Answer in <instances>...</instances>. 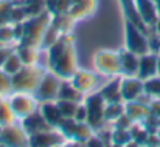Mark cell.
<instances>
[{"label":"cell","mask_w":160,"mask_h":147,"mask_svg":"<svg viewBox=\"0 0 160 147\" xmlns=\"http://www.w3.org/2000/svg\"><path fill=\"white\" fill-rule=\"evenodd\" d=\"M47 68L61 79H70L78 70L76 59V39L73 33L62 34L47 50Z\"/></svg>","instance_id":"1"},{"label":"cell","mask_w":160,"mask_h":147,"mask_svg":"<svg viewBox=\"0 0 160 147\" xmlns=\"http://www.w3.org/2000/svg\"><path fill=\"white\" fill-rule=\"evenodd\" d=\"M52 22V14L48 11H44L39 16L28 17L23 22V37L17 45H28V47H39L44 37L45 30L48 28Z\"/></svg>","instance_id":"2"},{"label":"cell","mask_w":160,"mask_h":147,"mask_svg":"<svg viewBox=\"0 0 160 147\" xmlns=\"http://www.w3.org/2000/svg\"><path fill=\"white\" fill-rule=\"evenodd\" d=\"M45 68H42L39 64L36 65H23L16 74L11 76L12 92H25V93H34L42 76L45 74Z\"/></svg>","instance_id":"3"},{"label":"cell","mask_w":160,"mask_h":147,"mask_svg":"<svg viewBox=\"0 0 160 147\" xmlns=\"http://www.w3.org/2000/svg\"><path fill=\"white\" fill-rule=\"evenodd\" d=\"M82 104L86 105L87 110V124L97 132L101 127H104L107 122L104 119V108H106V101L101 96L100 92H92L84 96Z\"/></svg>","instance_id":"4"},{"label":"cell","mask_w":160,"mask_h":147,"mask_svg":"<svg viewBox=\"0 0 160 147\" xmlns=\"http://www.w3.org/2000/svg\"><path fill=\"white\" fill-rule=\"evenodd\" d=\"M93 68L97 70L98 74L112 78V76H120L121 74V67H120V54L118 51L113 50H100L93 56Z\"/></svg>","instance_id":"5"},{"label":"cell","mask_w":160,"mask_h":147,"mask_svg":"<svg viewBox=\"0 0 160 147\" xmlns=\"http://www.w3.org/2000/svg\"><path fill=\"white\" fill-rule=\"evenodd\" d=\"M8 102L11 110L14 111L17 121L27 118L28 115L34 113L36 110H39V101L33 93H25V92H12L8 96Z\"/></svg>","instance_id":"6"},{"label":"cell","mask_w":160,"mask_h":147,"mask_svg":"<svg viewBox=\"0 0 160 147\" xmlns=\"http://www.w3.org/2000/svg\"><path fill=\"white\" fill-rule=\"evenodd\" d=\"M124 48H128L138 56L149 53L148 34L128 20H124Z\"/></svg>","instance_id":"7"},{"label":"cell","mask_w":160,"mask_h":147,"mask_svg":"<svg viewBox=\"0 0 160 147\" xmlns=\"http://www.w3.org/2000/svg\"><path fill=\"white\" fill-rule=\"evenodd\" d=\"M61 78L56 76L53 71H50L47 68L45 74L42 76L36 92L33 93L36 99L39 102H44V101H56L58 99V92H59V85H61Z\"/></svg>","instance_id":"8"},{"label":"cell","mask_w":160,"mask_h":147,"mask_svg":"<svg viewBox=\"0 0 160 147\" xmlns=\"http://www.w3.org/2000/svg\"><path fill=\"white\" fill-rule=\"evenodd\" d=\"M0 146L3 147L28 146V135L25 133V130L22 129L19 121L2 127V130H0Z\"/></svg>","instance_id":"9"},{"label":"cell","mask_w":160,"mask_h":147,"mask_svg":"<svg viewBox=\"0 0 160 147\" xmlns=\"http://www.w3.org/2000/svg\"><path fill=\"white\" fill-rule=\"evenodd\" d=\"M28 146L30 147L67 146V140L58 129H50V130H45V132H41V133L28 136Z\"/></svg>","instance_id":"10"},{"label":"cell","mask_w":160,"mask_h":147,"mask_svg":"<svg viewBox=\"0 0 160 147\" xmlns=\"http://www.w3.org/2000/svg\"><path fill=\"white\" fill-rule=\"evenodd\" d=\"M68 81L84 95L95 92V88L98 87V74H95L93 71L84 70V68H78Z\"/></svg>","instance_id":"11"},{"label":"cell","mask_w":160,"mask_h":147,"mask_svg":"<svg viewBox=\"0 0 160 147\" xmlns=\"http://www.w3.org/2000/svg\"><path fill=\"white\" fill-rule=\"evenodd\" d=\"M120 92H121L123 102L135 101L145 93L143 92V81L138 76H121Z\"/></svg>","instance_id":"12"},{"label":"cell","mask_w":160,"mask_h":147,"mask_svg":"<svg viewBox=\"0 0 160 147\" xmlns=\"http://www.w3.org/2000/svg\"><path fill=\"white\" fill-rule=\"evenodd\" d=\"M19 122H20L22 129L25 130V133H27L28 136L36 135V133H41V132H45V130H50V129H54V127H52V126L45 121V118L42 116V113H41L39 110H36L34 113H31V115H28L27 118L20 119Z\"/></svg>","instance_id":"13"},{"label":"cell","mask_w":160,"mask_h":147,"mask_svg":"<svg viewBox=\"0 0 160 147\" xmlns=\"http://www.w3.org/2000/svg\"><path fill=\"white\" fill-rule=\"evenodd\" d=\"M98 6V0H72V6L68 9V16L75 20H84L95 14Z\"/></svg>","instance_id":"14"},{"label":"cell","mask_w":160,"mask_h":147,"mask_svg":"<svg viewBox=\"0 0 160 147\" xmlns=\"http://www.w3.org/2000/svg\"><path fill=\"white\" fill-rule=\"evenodd\" d=\"M120 67H121V76H137L138 73V60L140 56L129 51L128 48H120Z\"/></svg>","instance_id":"15"},{"label":"cell","mask_w":160,"mask_h":147,"mask_svg":"<svg viewBox=\"0 0 160 147\" xmlns=\"http://www.w3.org/2000/svg\"><path fill=\"white\" fill-rule=\"evenodd\" d=\"M135 6L140 17L146 23V26L154 28V25L159 20V9H157L156 0H135Z\"/></svg>","instance_id":"16"},{"label":"cell","mask_w":160,"mask_h":147,"mask_svg":"<svg viewBox=\"0 0 160 147\" xmlns=\"http://www.w3.org/2000/svg\"><path fill=\"white\" fill-rule=\"evenodd\" d=\"M157 59H159V54H157V53H152V51H149V53L140 56L137 76H138L142 81L149 79V78H152V76H157Z\"/></svg>","instance_id":"17"},{"label":"cell","mask_w":160,"mask_h":147,"mask_svg":"<svg viewBox=\"0 0 160 147\" xmlns=\"http://www.w3.org/2000/svg\"><path fill=\"white\" fill-rule=\"evenodd\" d=\"M120 84H121V74L120 76H112L98 90L106 102H123L121 92H120Z\"/></svg>","instance_id":"18"},{"label":"cell","mask_w":160,"mask_h":147,"mask_svg":"<svg viewBox=\"0 0 160 147\" xmlns=\"http://www.w3.org/2000/svg\"><path fill=\"white\" fill-rule=\"evenodd\" d=\"M39 111L42 113V116L45 118V121L52 126V127H58L62 121V113L56 104V101H44V102H39Z\"/></svg>","instance_id":"19"},{"label":"cell","mask_w":160,"mask_h":147,"mask_svg":"<svg viewBox=\"0 0 160 147\" xmlns=\"http://www.w3.org/2000/svg\"><path fill=\"white\" fill-rule=\"evenodd\" d=\"M124 113L134 121V122H142L148 115H149V105L143 104L142 101H129L124 102Z\"/></svg>","instance_id":"20"},{"label":"cell","mask_w":160,"mask_h":147,"mask_svg":"<svg viewBox=\"0 0 160 147\" xmlns=\"http://www.w3.org/2000/svg\"><path fill=\"white\" fill-rule=\"evenodd\" d=\"M84 93H81L68 79H62L58 92V99H67V101H75V102H82Z\"/></svg>","instance_id":"21"},{"label":"cell","mask_w":160,"mask_h":147,"mask_svg":"<svg viewBox=\"0 0 160 147\" xmlns=\"http://www.w3.org/2000/svg\"><path fill=\"white\" fill-rule=\"evenodd\" d=\"M42 50L39 47H28V45H16V53L19 54L23 65H36L39 62V54Z\"/></svg>","instance_id":"22"},{"label":"cell","mask_w":160,"mask_h":147,"mask_svg":"<svg viewBox=\"0 0 160 147\" xmlns=\"http://www.w3.org/2000/svg\"><path fill=\"white\" fill-rule=\"evenodd\" d=\"M95 133V130L87 124V122H78L76 124V129H75V133L72 136V140L68 143H73L72 146H86L87 140ZM67 143V144H68Z\"/></svg>","instance_id":"23"},{"label":"cell","mask_w":160,"mask_h":147,"mask_svg":"<svg viewBox=\"0 0 160 147\" xmlns=\"http://www.w3.org/2000/svg\"><path fill=\"white\" fill-rule=\"evenodd\" d=\"M129 132H131V136H132V141H131L129 146H145L146 144L149 132L145 129V126L142 122H134L131 126Z\"/></svg>","instance_id":"24"},{"label":"cell","mask_w":160,"mask_h":147,"mask_svg":"<svg viewBox=\"0 0 160 147\" xmlns=\"http://www.w3.org/2000/svg\"><path fill=\"white\" fill-rule=\"evenodd\" d=\"M52 23H53L62 34H67V33H72V31H73V26H75L76 22L68 16V12H65V14L52 16Z\"/></svg>","instance_id":"25"},{"label":"cell","mask_w":160,"mask_h":147,"mask_svg":"<svg viewBox=\"0 0 160 147\" xmlns=\"http://www.w3.org/2000/svg\"><path fill=\"white\" fill-rule=\"evenodd\" d=\"M123 113H124V102H106L104 119H106L107 124H112Z\"/></svg>","instance_id":"26"},{"label":"cell","mask_w":160,"mask_h":147,"mask_svg":"<svg viewBox=\"0 0 160 147\" xmlns=\"http://www.w3.org/2000/svg\"><path fill=\"white\" fill-rule=\"evenodd\" d=\"M45 2V9L52 14H65L68 12L70 6H72V0H44Z\"/></svg>","instance_id":"27"},{"label":"cell","mask_w":160,"mask_h":147,"mask_svg":"<svg viewBox=\"0 0 160 147\" xmlns=\"http://www.w3.org/2000/svg\"><path fill=\"white\" fill-rule=\"evenodd\" d=\"M132 141L131 132L126 129H112V135H110V146H129Z\"/></svg>","instance_id":"28"},{"label":"cell","mask_w":160,"mask_h":147,"mask_svg":"<svg viewBox=\"0 0 160 147\" xmlns=\"http://www.w3.org/2000/svg\"><path fill=\"white\" fill-rule=\"evenodd\" d=\"M61 36H62V33H61L53 23L50 22L48 28H47L45 33H44V37H42V42H41V50H42V51H47V50L50 48Z\"/></svg>","instance_id":"29"},{"label":"cell","mask_w":160,"mask_h":147,"mask_svg":"<svg viewBox=\"0 0 160 147\" xmlns=\"http://www.w3.org/2000/svg\"><path fill=\"white\" fill-rule=\"evenodd\" d=\"M16 121H17V118H16L14 111L11 110L8 99L3 98L2 102H0V127H5L8 124H12Z\"/></svg>","instance_id":"30"},{"label":"cell","mask_w":160,"mask_h":147,"mask_svg":"<svg viewBox=\"0 0 160 147\" xmlns=\"http://www.w3.org/2000/svg\"><path fill=\"white\" fill-rule=\"evenodd\" d=\"M22 67H23V64H22V60H20L19 54H17V53H16V50H14V51L8 56V59L5 60V64H3L2 70H3L5 73H8L9 76H12V74H16Z\"/></svg>","instance_id":"31"},{"label":"cell","mask_w":160,"mask_h":147,"mask_svg":"<svg viewBox=\"0 0 160 147\" xmlns=\"http://www.w3.org/2000/svg\"><path fill=\"white\" fill-rule=\"evenodd\" d=\"M143 92L151 99L160 98V76H152L143 81Z\"/></svg>","instance_id":"32"},{"label":"cell","mask_w":160,"mask_h":147,"mask_svg":"<svg viewBox=\"0 0 160 147\" xmlns=\"http://www.w3.org/2000/svg\"><path fill=\"white\" fill-rule=\"evenodd\" d=\"M56 104L62 113L64 118H73L76 113V108L81 102H75V101H67V99H56Z\"/></svg>","instance_id":"33"},{"label":"cell","mask_w":160,"mask_h":147,"mask_svg":"<svg viewBox=\"0 0 160 147\" xmlns=\"http://www.w3.org/2000/svg\"><path fill=\"white\" fill-rule=\"evenodd\" d=\"M0 44L2 45H16L14 34H12V23H2L0 25Z\"/></svg>","instance_id":"34"},{"label":"cell","mask_w":160,"mask_h":147,"mask_svg":"<svg viewBox=\"0 0 160 147\" xmlns=\"http://www.w3.org/2000/svg\"><path fill=\"white\" fill-rule=\"evenodd\" d=\"M27 19H28V16H27L23 5L16 2V5L12 6L11 14H9V23H20V22H25Z\"/></svg>","instance_id":"35"},{"label":"cell","mask_w":160,"mask_h":147,"mask_svg":"<svg viewBox=\"0 0 160 147\" xmlns=\"http://www.w3.org/2000/svg\"><path fill=\"white\" fill-rule=\"evenodd\" d=\"M11 93H12L11 76L0 68V96H2V98H8Z\"/></svg>","instance_id":"36"},{"label":"cell","mask_w":160,"mask_h":147,"mask_svg":"<svg viewBox=\"0 0 160 147\" xmlns=\"http://www.w3.org/2000/svg\"><path fill=\"white\" fill-rule=\"evenodd\" d=\"M23 8H25L28 17H34V16H39V14H42L44 11H47V9H45V2H44V0H38V2L23 5Z\"/></svg>","instance_id":"37"},{"label":"cell","mask_w":160,"mask_h":147,"mask_svg":"<svg viewBox=\"0 0 160 147\" xmlns=\"http://www.w3.org/2000/svg\"><path fill=\"white\" fill-rule=\"evenodd\" d=\"M14 5V0H0V25L9 22V14Z\"/></svg>","instance_id":"38"},{"label":"cell","mask_w":160,"mask_h":147,"mask_svg":"<svg viewBox=\"0 0 160 147\" xmlns=\"http://www.w3.org/2000/svg\"><path fill=\"white\" fill-rule=\"evenodd\" d=\"M142 124L145 126V129L149 132V133H157L159 132V127H160V119L157 116H154V115H148L143 121H142Z\"/></svg>","instance_id":"39"},{"label":"cell","mask_w":160,"mask_h":147,"mask_svg":"<svg viewBox=\"0 0 160 147\" xmlns=\"http://www.w3.org/2000/svg\"><path fill=\"white\" fill-rule=\"evenodd\" d=\"M132 124H134V121H132L126 113H123V115H121L120 118H117L110 126H112V129H126V130H129Z\"/></svg>","instance_id":"40"},{"label":"cell","mask_w":160,"mask_h":147,"mask_svg":"<svg viewBox=\"0 0 160 147\" xmlns=\"http://www.w3.org/2000/svg\"><path fill=\"white\" fill-rule=\"evenodd\" d=\"M16 50V45H0V68L3 67L5 60L8 59V56Z\"/></svg>","instance_id":"41"},{"label":"cell","mask_w":160,"mask_h":147,"mask_svg":"<svg viewBox=\"0 0 160 147\" xmlns=\"http://www.w3.org/2000/svg\"><path fill=\"white\" fill-rule=\"evenodd\" d=\"M12 34H14V42L16 45L22 40L23 37V22L20 23H12Z\"/></svg>","instance_id":"42"},{"label":"cell","mask_w":160,"mask_h":147,"mask_svg":"<svg viewBox=\"0 0 160 147\" xmlns=\"http://www.w3.org/2000/svg\"><path fill=\"white\" fill-rule=\"evenodd\" d=\"M78 122H87V110H86V105L81 102L79 105H78V108H76V113H75V116H73Z\"/></svg>","instance_id":"43"},{"label":"cell","mask_w":160,"mask_h":147,"mask_svg":"<svg viewBox=\"0 0 160 147\" xmlns=\"http://www.w3.org/2000/svg\"><path fill=\"white\" fill-rule=\"evenodd\" d=\"M103 146H106V144H104V141H103L97 133H93V135L87 140V143H86V147H103Z\"/></svg>","instance_id":"44"},{"label":"cell","mask_w":160,"mask_h":147,"mask_svg":"<svg viewBox=\"0 0 160 147\" xmlns=\"http://www.w3.org/2000/svg\"><path fill=\"white\" fill-rule=\"evenodd\" d=\"M149 113L154 115V116H157L160 119V98L152 99V101L149 102Z\"/></svg>","instance_id":"45"},{"label":"cell","mask_w":160,"mask_h":147,"mask_svg":"<svg viewBox=\"0 0 160 147\" xmlns=\"http://www.w3.org/2000/svg\"><path fill=\"white\" fill-rule=\"evenodd\" d=\"M145 146H151V147H159L160 146V136L159 133H149L148 140H146V144Z\"/></svg>","instance_id":"46"},{"label":"cell","mask_w":160,"mask_h":147,"mask_svg":"<svg viewBox=\"0 0 160 147\" xmlns=\"http://www.w3.org/2000/svg\"><path fill=\"white\" fill-rule=\"evenodd\" d=\"M154 31H156V33L160 36V17H159V20H157V23L154 25Z\"/></svg>","instance_id":"47"},{"label":"cell","mask_w":160,"mask_h":147,"mask_svg":"<svg viewBox=\"0 0 160 147\" xmlns=\"http://www.w3.org/2000/svg\"><path fill=\"white\" fill-rule=\"evenodd\" d=\"M157 76H160V54H159V59H157Z\"/></svg>","instance_id":"48"},{"label":"cell","mask_w":160,"mask_h":147,"mask_svg":"<svg viewBox=\"0 0 160 147\" xmlns=\"http://www.w3.org/2000/svg\"><path fill=\"white\" fill-rule=\"evenodd\" d=\"M156 5H157V9H159V17H160V0H156Z\"/></svg>","instance_id":"49"},{"label":"cell","mask_w":160,"mask_h":147,"mask_svg":"<svg viewBox=\"0 0 160 147\" xmlns=\"http://www.w3.org/2000/svg\"><path fill=\"white\" fill-rule=\"evenodd\" d=\"M2 99H3V98H2V96H0V102H2Z\"/></svg>","instance_id":"50"},{"label":"cell","mask_w":160,"mask_h":147,"mask_svg":"<svg viewBox=\"0 0 160 147\" xmlns=\"http://www.w3.org/2000/svg\"><path fill=\"white\" fill-rule=\"evenodd\" d=\"M14 2H19V0H14Z\"/></svg>","instance_id":"51"},{"label":"cell","mask_w":160,"mask_h":147,"mask_svg":"<svg viewBox=\"0 0 160 147\" xmlns=\"http://www.w3.org/2000/svg\"><path fill=\"white\" fill-rule=\"evenodd\" d=\"M0 130H2V127H0Z\"/></svg>","instance_id":"52"},{"label":"cell","mask_w":160,"mask_h":147,"mask_svg":"<svg viewBox=\"0 0 160 147\" xmlns=\"http://www.w3.org/2000/svg\"><path fill=\"white\" fill-rule=\"evenodd\" d=\"M0 45H2V44H0Z\"/></svg>","instance_id":"53"}]
</instances>
